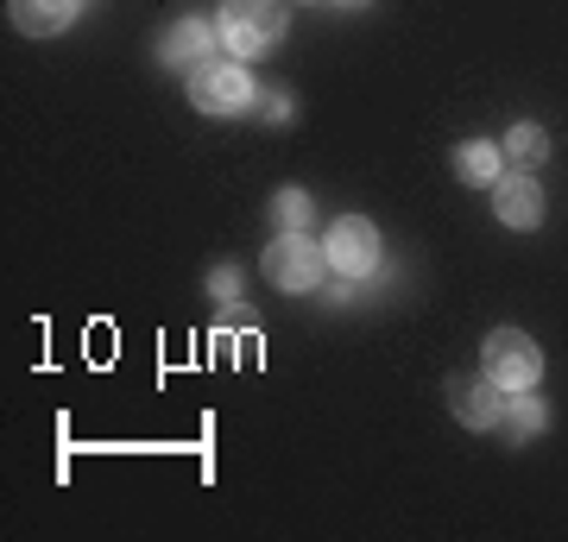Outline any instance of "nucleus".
<instances>
[{
	"instance_id": "1",
	"label": "nucleus",
	"mask_w": 568,
	"mask_h": 542,
	"mask_svg": "<svg viewBox=\"0 0 568 542\" xmlns=\"http://www.w3.org/2000/svg\"><path fill=\"white\" fill-rule=\"evenodd\" d=\"M222 44L234 58H260L272 44L284 39V25H291V7L284 0H222Z\"/></svg>"
},
{
	"instance_id": "2",
	"label": "nucleus",
	"mask_w": 568,
	"mask_h": 542,
	"mask_svg": "<svg viewBox=\"0 0 568 542\" xmlns=\"http://www.w3.org/2000/svg\"><path fill=\"white\" fill-rule=\"evenodd\" d=\"M480 366H487V379L499 391H511V398L544 379V354H537V341H530L525 328H493L487 347H480Z\"/></svg>"
},
{
	"instance_id": "3",
	"label": "nucleus",
	"mask_w": 568,
	"mask_h": 542,
	"mask_svg": "<svg viewBox=\"0 0 568 542\" xmlns=\"http://www.w3.org/2000/svg\"><path fill=\"white\" fill-rule=\"evenodd\" d=\"M190 101L203 114H241L246 101H253V76L241 70V58H209L190 70Z\"/></svg>"
},
{
	"instance_id": "4",
	"label": "nucleus",
	"mask_w": 568,
	"mask_h": 542,
	"mask_svg": "<svg viewBox=\"0 0 568 542\" xmlns=\"http://www.w3.org/2000/svg\"><path fill=\"white\" fill-rule=\"evenodd\" d=\"M328 272V253H316L310 234H278V241L265 246V278L278 284V290H316Z\"/></svg>"
},
{
	"instance_id": "5",
	"label": "nucleus",
	"mask_w": 568,
	"mask_h": 542,
	"mask_svg": "<svg viewBox=\"0 0 568 542\" xmlns=\"http://www.w3.org/2000/svg\"><path fill=\"white\" fill-rule=\"evenodd\" d=\"M328 272H342V278H366L373 265H379V227L366 222V215H342V222L328 227Z\"/></svg>"
},
{
	"instance_id": "6",
	"label": "nucleus",
	"mask_w": 568,
	"mask_h": 542,
	"mask_svg": "<svg viewBox=\"0 0 568 542\" xmlns=\"http://www.w3.org/2000/svg\"><path fill=\"white\" fill-rule=\"evenodd\" d=\"M506 398L511 391H499L487 372H480V379H467V372L448 379V410H455V422H467V429H499V422H506Z\"/></svg>"
},
{
	"instance_id": "7",
	"label": "nucleus",
	"mask_w": 568,
	"mask_h": 542,
	"mask_svg": "<svg viewBox=\"0 0 568 542\" xmlns=\"http://www.w3.org/2000/svg\"><path fill=\"white\" fill-rule=\"evenodd\" d=\"M493 208H499L506 227H537L544 222V190H537L530 171H506V177L493 183Z\"/></svg>"
},
{
	"instance_id": "8",
	"label": "nucleus",
	"mask_w": 568,
	"mask_h": 542,
	"mask_svg": "<svg viewBox=\"0 0 568 542\" xmlns=\"http://www.w3.org/2000/svg\"><path fill=\"white\" fill-rule=\"evenodd\" d=\"M215 39H222V25H209V20H196V13H190V20H178L171 25V32H164V63H171V70H196V63H209L215 58Z\"/></svg>"
},
{
	"instance_id": "9",
	"label": "nucleus",
	"mask_w": 568,
	"mask_h": 542,
	"mask_svg": "<svg viewBox=\"0 0 568 542\" xmlns=\"http://www.w3.org/2000/svg\"><path fill=\"white\" fill-rule=\"evenodd\" d=\"M7 13H13V25L26 39H51V32H63L82 13V0H13Z\"/></svg>"
},
{
	"instance_id": "10",
	"label": "nucleus",
	"mask_w": 568,
	"mask_h": 542,
	"mask_svg": "<svg viewBox=\"0 0 568 542\" xmlns=\"http://www.w3.org/2000/svg\"><path fill=\"white\" fill-rule=\"evenodd\" d=\"M448 164H455V177H462V183H487V190L506 177V152H499V145H487V140L455 145V158H448Z\"/></svg>"
},
{
	"instance_id": "11",
	"label": "nucleus",
	"mask_w": 568,
	"mask_h": 542,
	"mask_svg": "<svg viewBox=\"0 0 568 542\" xmlns=\"http://www.w3.org/2000/svg\"><path fill=\"white\" fill-rule=\"evenodd\" d=\"M499 152H506V164H518V171H537V164L549 158V133L537 121H518L506 140H499Z\"/></svg>"
},
{
	"instance_id": "12",
	"label": "nucleus",
	"mask_w": 568,
	"mask_h": 542,
	"mask_svg": "<svg viewBox=\"0 0 568 542\" xmlns=\"http://www.w3.org/2000/svg\"><path fill=\"white\" fill-rule=\"evenodd\" d=\"M272 215H278L284 234H310V222H316V202H310L304 190H278V196H272Z\"/></svg>"
},
{
	"instance_id": "13",
	"label": "nucleus",
	"mask_w": 568,
	"mask_h": 542,
	"mask_svg": "<svg viewBox=\"0 0 568 542\" xmlns=\"http://www.w3.org/2000/svg\"><path fill=\"white\" fill-rule=\"evenodd\" d=\"M499 429H506L511 442H530V436L544 429V403H537V398H518V403H506V422H499Z\"/></svg>"
},
{
	"instance_id": "14",
	"label": "nucleus",
	"mask_w": 568,
	"mask_h": 542,
	"mask_svg": "<svg viewBox=\"0 0 568 542\" xmlns=\"http://www.w3.org/2000/svg\"><path fill=\"white\" fill-rule=\"evenodd\" d=\"M209 290H215V297H234V290H241V272H209Z\"/></svg>"
}]
</instances>
